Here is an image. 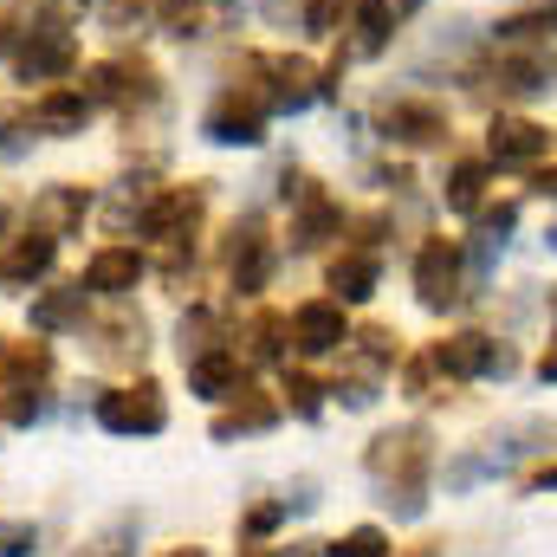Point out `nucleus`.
<instances>
[{
	"instance_id": "22",
	"label": "nucleus",
	"mask_w": 557,
	"mask_h": 557,
	"mask_svg": "<svg viewBox=\"0 0 557 557\" xmlns=\"http://www.w3.org/2000/svg\"><path fill=\"white\" fill-rule=\"evenodd\" d=\"M285 344H292V318H285V311H253V318H247V337H240L247 363H278Z\"/></svg>"
},
{
	"instance_id": "10",
	"label": "nucleus",
	"mask_w": 557,
	"mask_h": 557,
	"mask_svg": "<svg viewBox=\"0 0 557 557\" xmlns=\"http://www.w3.org/2000/svg\"><path fill=\"white\" fill-rule=\"evenodd\" d=\"M383 137L403 143V149H428V143L447 137V111H441V104H416V98L383 104Z\"/></svg>"
},
{
	"instance_id": "11",
	"label": "nucleus",
	"mask_w": 557,
	"mask_h": 557,
	"mask_svg": "<svg viewBox=\"0 0 557 557\" xmlns=\"http://www.w3.org/2000/svg\"><path fill=\"white\" fill-rule=\"evenodd\" d=\"M85 214H91V188H72V182L46 188V195L33 201V227H39V234H52V240L78 234V227H85Z\"/></svg>"
},
{
	"instance_id": "13",
	"label": "nucleus",
	"mask_w": 557,
	"mask_h": 557,
	"mask_svg": "<svg viewBox=\"0 0 557 557\" xmlns=\"http://www.w3.org/2000/svg\"><path fill=\"white\" fill-rule=\"evenodd\" d=\"M188 389H195V396H208V403L234 396V389H240V350H227V344L195 350V357H188Z\"/></svg>"
},
{
	"instance_id": "24",
	"label": "nucleus",
	"mask_w": 557,
	"mask_h": 557,
	"mask_svg": "<svg viewBox=\"0 0 557 557\" xmlns=\"http://www.w3.org/2000/svg\"><path fill=\"white\" fill-rule=\"evenodd\" d=\"M389 26H396V7L389 0H357V52H383L389 46Z\"/></svg>"
},
{
	"instance_id": "1",
	"label": "nucleus",
	"mask_w": 557,
	"mask_h": 557,
	"mask_svg": "<svg viewBox=\"0 0 557 557\" xmlns=\"http://www.w3.org/2000/svg\"><path fill=\"white\" fill-rule=\"evenodd\" d=\"M428 467H434L428 428H389L370 441V473L383 480V493L403 519H421V506H428Z\"/></svg>"
},
{
	"instance_id": "6",
	"label": "nucleus",
	"mask_w": 557,
	"mask_h": 557,
	"mask_svg": "<svg viewBox=\"0 0 557 557\" xmlns=\"http://www.w3.org/2000/svg\"><path fill=\"white\" fill-rule=\"evenodd\" d=\"M208 137L227 143V149H253V143L267 137V98L260 91H221L214 98V111H208Z\"/></svg>"
},
{
	"instance_id": "21",
	"label": "nucleus",
	"mask_w": 557,
	"mask_h": 557,
	"mask_svg": "<svg viewBox=\"0 0 557 557\" xmlns=\"http://www.w3.org/2000/svg\"><path fill=\"white\" fill-rule=\"evenodd\" d=\"M72 324H85V278L33 298V331H72Z\"/></svg>"
},
{
	"instance_id": "8",
	"label": "nucleus",
	"mask_w": 557,
	"mask_h": 557,
	"mask_svg": "<svg viewBox=\"0 0 557 557\" xmlns=\"http://www.w3.org/2000/svg\"><path fill=\"white\" fill-rule=\"evenodd\" d=\"M292 350L298 357H331L344 350V305L337 298H311L292 311Z\"/></svg>"
},
{
	"instance_id": "31",
	"label": "nucleus",
	"mask_w": 557,
	"mask_h": 557,
	"mask_svg": "<svg viewBox=\"0 0 557 557\" xmlns=\"http://www.w3.org/2000/svg\"><path fill=\"white\" fill-rule=\"evenodd\" d=\"M39 416H46V396H39V389H13L7 421H20V428H26V421H39Z\"/></svg>"
},
{
	"instance_id": "2",
	"label": "nucleus",
	"mask_w": 557,
	"mask_h": 557,
	"mask_svg": "<svg viewBox=\"0 0 557 557\" xmlns=\"http://www.w3.org/2000/svg\"><path fill=\"white\" fill-rule=\"evenodd\" d=\"M78 65V39L65 26H26L20 46H13V78L20 85H52Z\"/></svg>"
},
{
	"instance_id": "39",
	"label": "nucleus",
	"mask_w": 557,
	"mask_h": 557,
	"mask_svg": "<svg viewBox=\"0 0 557 557\" xmlns=\"http://www.w3.org/2000/svg\"><path fill=\"white\" fill-rule=\"evenodd\" d=\"M162 557H208L201 545H175V552H162Z\"/></svg>"
},
{
	"instance_id": "32",
	"label": "nucleus",
	"mask_w": 557,
	"mask_h": 557,
	"mask_svg": "<svg viewBox=\"0 0 557 557\" xmlns=\"http://www.w3.org/2000/svg\"><path fill=\"white\" fill-rule=\"evenodd\" d=\"M337 13H344V0H311V7H305V26H311V33H331Z\"/></svg>"
},
{
	"instance_id": "29",
	"label": "nucleus",
	"mask_w": 557,
	"mask_h": 557,
	"mask_svg": "<svg viewBox=\"0 0 557 557\" xmlns=\"http://www.w3.org/2000/svg\"><path fill=\"white\" fill-rule=\"evenodd\" d=\"M104 357H143V324H131V318H117L111 331H104V344H98Z\"/></svg>"
},
{
	"instance_id": "19",
	"label": "nucleus",
	"mask_w": 557,
	"mask_h": 557,
	"mask_svg": "<svg viewBox=\"0 0 557 557\" xmlns=\"http://www.w3.org/2000/svg\"><path fill=\"white\" fill-rule=\"evenodd\" d=\"M137 278H143L137 247H104V253H91V267H85V285H91V292H137Z\"/></svg>"
},
{
	"instance_id": "12",
	"label": "nucleus",
	"mask_w": 557,
	"mask_h": 557,
	"mask_svg": "<svg viewBox=\"0 0 557 557\" xmlns=\"http://www.w3.org/2000/svg\"><path fill=\"white\" fill-rule=\"evenodd\" d=\"M344 227V208L324 195V188H311V182H298V214H292V247H324L331 234Z\"/></svg>"
},
{
	"instance_id": "42",
	"label": "nucleus",
	"mask_w": 557,
	"mask_h": 557,
	"mask_svg": "<svg viewBox=\"0 0 557 557\" xmlns=\"http://www.w3.org/2000/svg\"><path fill=\"white\" fill-rule=\"evenodd\" d=\"M396 7H421V0H396Z\"/></svg>"
},
{
	"instance_id": "9",
	"label": "nucleus",
	"mask_w": 557,
	"mask_h": 557,
	"mask_svg": "<svg viewBox=\"0 0 557 557\" xmlns=\"http://www.w3.org/2000/svg\"><path fill=\"white\" fill-rule=\"evenodd\" d=\"M227 273H234V292H260L267 285L273 247H267V227L260 221H234V234H227Z\"/></svg>"
},
{
	"instance_id": "23",
	"label": "nucleus",
	"mask_w": 557,
	"mask_h": 557,
	"mask_svg": "<svg viewBox=\"0 0 557 557\" xmlns=\"http://www.w3.org/2000/svg\"><path fill=\"white\" fill-rule=\"evenodd\" d=\"M376 278H383L376 253H337V260H331V292H337V298H350V305H357V298H370V292H376Z\"/></svg>"
},
{
	"instance_id": "37",
	"label": "nucleus",
	"mask_w": 557,
	"mask_h": 557,
	"mask_svg": "<svg viewBox=\"0 0 557 557\" xmlns=\"http://www.w3.org/2000/svg\"><path fill=\"white\" fill-rule=\"evenodd\" d=\"M532 188H539V195H552V201H557V169H539V175H532Z\"/></svg>"
},
{
	"instance_id": "18",
	"label": "nucleus",
	"mask_w": 557,
	"mask_h": 557,
	"mask_svg": "<svg viewBox=\"0 0 557 557\" xmlns=\"http://www.w3.org/2000/svg\"><path fill=\"white\" fill-rule=\"evenodd\" d=\"M52 260H59V240L33 227V234H26V240H13V253L0 260V278H7V285H33L39 273H52Z\"/></svg>"
},
{
	"instance_id": "16",
	"label": "nucleus",
	"mask_w": 557,
	"mask_h": 557,
	"mask_svg": "<svg viewBox=\"0 0 557 557\" xmlns=\"http://www.w3.org/2000/svg\"><path fill=\"white\" fill-rule=\"evenodd\" d=\"M260 72L273 78V91H267V104H273V111H298V104H311V98H318V85H311V65H305V59H260Z\"/></svg>"
},
{
	"instance_id": "43",
	"label": "nucleus",
	"mask_w": 557,
	"mask_h": 557,
	"mask_svg": "<svg viewBox=\"0 0 557 557\" xmlns=\"http://www.w3.org/2000/svg\"><path fill=\"white\" fill-rule=\"evenodd\" d=\"M0 221H7V208H0Z\"/></svg>"
},
{
	"instance_id": "36",
	"label": "nucleus",
	"mask_w": 557,
	"mask_h": 557,
	"mask_svg": "<svg viewBox=\"0 0 557 557\" xmlns=\"http://www.w3.org/2000/svg\"><path fill=\"white\" fill-rule=\"evenodd\" d=\"M525 493H557V460L539 467V473H525Z\"/></svg>"
},
{
	"instance_id": "20",
	"label": "nucleus",
	"mask_w": 557,
	"mask_h": 557,
	"mask_svg": "<svg viewBox=\"0 0 557 557\" xmlns=\"http://www.w3.org/2000/svg\"><path fill=\"white\" fill-rule=\"evenodd\" d=\"M234 396H240V403L214 416V441H234V434H260V428H273V421H278V403H273V396H260V389H234Z\"/></svg>"
},
{
	"instance_id": "25",
	"label": "nucleus",
	"mask_w": 557,
	"mask_h": 557,
	"mask_svg": "<svg viewBox=\"0 0 557 557\" xmlns=\"http://www.w3.org/2000/svg\"><path fill=\"white\" fill-rule=\"evenodd\" d=\"M480 201H486V162H460L447 175V208L454 214H480Z\"/></svg>"
},
{
	"instance_id": "14",
	"label": "nucleus",
	"mask_w": 557,
	"mask_h": 557,
	"mask_svg": "<svg viewBox=\"0 0 557 557\" xmlns=\"http://www.w3.org/2000/svg\"><path fill=\"white\" fill-rule=\"evenodd\" d=\"M545 143H552V131H545V124H532V117H493V131H486L493 162H539V156H545Z\"/></svg>"
},
{
	"instance_id": "40",
	"label": "nucleus",
	"mask_w": 557,
	"mask_h": 557,
	"mask_svg": "<svg viewBox=\"0 0 557 557\" xmlns=\"http://www.w3.org/2000/svg\"><path fill=\"white\" fill-rule=\"evenodd\" d=\"M434 552H441V545H416V552H403V557H434Z\"/></svg>"
},
{
	"instance_id": "15",
	"label": "nucleus",
	"mask_w": 557,
	"mask_h": 557,
	"mask_svg": "<svg viewBox=\"0 0 557 557\" xmlns=\"http://www.w3.org/2000/svg\"><path fill=\"white\" fill-rule=\"evenodd\" d=\"M85 117H91V98H85L78 85H59V91H46V98L33 104V124H39L46 137H72V131H85Z\"/></svg>"
},
{
	"instance_id": "3",
	"label": "nucleus",
	"mask_w": 557,
	"mask_h": 557,
	"mask_svg": "<svg viewBox=\"0 0 557 557\" xmlns=\"http://www.w3.org/2000/svg\"><path fill=\"white\" fill-rule=\"evenodd\" d=\"M428 363H434L441 376L467 383V376H506V370H512V350L493 344V337H480V331H454V337H441V344L428 350Z\"/></svg>"
},
{
	"instance_id": "34",
	"label": "nucleus",
	"mask_w": 557,
	"mask_h": 557,
	"mask_svg": "<svg viewBox=\"0 0 557 557\" xmlns=\"http://www.w3.org/2000/svg\"><path fill=\"white\" fill-rule=\"evenodd\" d=\"M428 376H434V363H428V350H421V357H409V370H403V389H409V396H428Z\"/></svg>"
},
{
	"instance_id": "38",
	"label": "nucleus",
	"mask_w": 557,
	"mask_h": 557,
	"mask_svg": "<svg viewBox=\"0 0 557 557\" xmlns=\"http://www.w3.org/2000/svg\"><path fill=\"white\" fill-rule=\"evenodd\" d=\"M539 376H545V383H557V350H545V363H539Z\"/></svg>"
},
{
	"instance_id": "41",
	"label": "nucleus",
	"mask_w": 557,
	"mask_h": 557,
	"mask_svg": "<svg viewBox=\"0 0 557 557\" xmlns=\"http://www.w3.org/2000/svg\"><path fill=\"white\" fill-rule=\"evenodd\" d=\"M240 557H278V552H260V545H247V552H240Z\"/></svg>"
},
{
	"instance_id": "30",
	"label": "nucleus",
	"mask_w": 557,
	"mask_h": 557,
	"mask_svg": "<svg viewBox=\"0 0 557 557\" xmlns=\"http://www.w3.org/2000/svg\"><path fill=\"white\" fill-rule=\"evenodd\" d=\"M285 396H292V409H298L305 421L324 409V383H311V376H285Z\"/></svg>"
},
{
	"instance_id": "17",
	"label": "nucleus",
	"mask_w": 557,
	"mask_h": 557,
	"mask_svg": "<svg viewBox=\"0 0 557 557\" xmlns=\"http://www.w3.org/2000/svg\"><path fill=\"white\" fill-rule=\"evenodd\" d=\"M46 376H52V350L46 344H13V350L0 344V389L7 396L13 389H39Z\"/></svg>"
},
{
	"instance_id": "33",
	"label": "nucleus",
	"mask_w": 557,
	"mask_h": 557,
	"mask_svg": "<svg viewBox=\"0 0 557 557\" xmlns=\"http://www.w3.org/2000/svg\"><path fill=\"white\" fill-rule=\"evenodd\" d=\"M285 512H292V506H253V512H247V539H267Z\"/></svg>"
},
{
	"instance_id": "7",
	"label": "nucleus",
	"mask_w": 557,
	"mask_h": 557,
	"mask_svg": "<svg viewBox=\"0 0 557 557\" xmlns=\"http://www.w3.org/2000/svg\"><path fill=\"white\" fill-rule=\"evenodd\" d=\"M416 298L428 311H447V305H460V247L454 240H421L416 253Z\"/></svg>"
},
{
	"instance_id": "27",
	"label": "nucleus",
	"mask_w": 557,
	"mask_h": 557,
	"mask_svg": "<svg viewBox=\"0 0 557 557\" xmlns=\"http://www.w3.org/2000/svg\"><path fill=\"white\" fill-rule=\"evenodd\" d=\"M78 557H137V519H117L98 545H85Z\"/></svg>"
},
{
	"instance_id": "26",
	"label": "nucleus",
	"mask_w": 557,
	"mask_h": 557,
	"mask_svg": "<svg viewBox=\"0 0 557 557\" xmlns=\"http://www.w3.org/2000/svg\"><path fill=\"white\" fill-rule=\"evenodd\" d=\"M324 557H389V532L383 525H357L337 545H324Z\"/></svg>"
},
{
	"instance_id": "4",
	"label": "nucleus",
	"mask_w": 557,
	"mask_h": 557,
	"mask_svg": "<svg viewBox=\"0 0 557 557\" xmlns=\"http://www.w3.org/2000/svg\"><path fill=\"white\" fill-rule=\"evenodd\" d=\"M98 428H111V434H162L169 428V403H162L156 383L111 389V396H98Z\"/></svg>"
},
{
	"instance_id": "35",
	"label": "nucleus",
	"mask_w": 557,
	"mask_h": 557,
	"mask_svg": "<svg viewBox=\"0 0 557 557\" xmlns=\"http://www.w3.org/2000/svg\"><path fill=\"white\" fill-rule=\"evenodd\" d=\"M13 13H20V0H0V52H13V33H26V26H13Z\"/></svg>"
},
{
	"instance_id": "5",
	"label": "nucleus",
	"mask_w": 557,
	"mask_h": 557,
	"mask_svg": "<svg viewBox=\"0 0 557 557\" xmlns=\"http://www.w3.org/2000/svg\"><path fill=\"white\" fill-rule=\"evenodd\" d=\"M201 208H208V188H162V195H149V208H143V234L162 240V247H182V240H195Z\"/></svg>"
},
{
	"instance_id": "28",
	"label": "nucleus",
	"mask_w": 557,
	"mask_h": 557,
	"mask_svg": "<svg viewBox=\"0 0 557 557\" xmlns=\"http://www.w3.org/2000/svg\"><path fill=\"white\" fill-rule=\"evenodd\" d=\"M39 552V525L26 519H0V557H33Z\"/></svg>"
}]
</instances>
